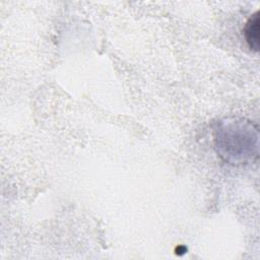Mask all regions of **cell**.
I'll list each match as a JSON object with an SVG mask.
<instances>
[{
  "mask_svg": "<svg viewBox=\"0 0 260 260\" xmlns=\"http://www.w3.org/2000/svg\"><path fill=\"white\" fill-rule=\"evenodd\" d=\"M259 11H256L245 24L243 34L249 48L255 52L259 51Z\"/></svg>",
  "mask_w": 260,
  "mask_h": 260,
  "instance_id": "2",
  "label": "cell"
},
{
  "mask_svg": "<svg viewBox=\"0 0 260 260\" xmlns=\"http://www.w3.org/2000/svg\"><path fill=\"white\" fill-rule=\"evenodd\" d=\"M215 148L226 162L246 164L258 156V128L244 119H224L214 130Z\"/></svg>",
  "mask_w": 260,
  "mask_h": 260,
  "instance_id": "1",
  "label": "cell"
}]
</instances>
